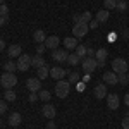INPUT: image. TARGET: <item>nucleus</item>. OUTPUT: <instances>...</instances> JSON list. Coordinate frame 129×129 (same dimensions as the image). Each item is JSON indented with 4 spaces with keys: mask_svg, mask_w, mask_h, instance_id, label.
<instances>
[{
    "mask_svg": "<svg viewBox=\"0 0 129 129\" xmlns=\"http://www.w3.org/2000/svg\"><path fill=\"white\" fill-rule=\"evenodd\" d=\"M95 52H96V50L88 48V52H86V57H93V59H95Z\"/></svg>",
    "mask_w": 129,
    "mask_h": 129,
    "instance_id": "40",
    "label": "nucleus"
},
{
    "mask_svg": "<svg viewBox=\"0 0 129 129\" xmlns=\"http://www.w3.org/2000/svg\"><path fill=\"white\" fill-rule=\"evenodd\" d=\"M67 57H69V53H67V50L66 48H55L52 50V59L55 60V62H67Z\"/></svg>",
    "mask_w": 129,
    "mask_h": 129,
    "instance_id": "7",
    "label": "nucleus"
},
{
    "mask_svg": "<svg viewBox=\"0 0 129 129\" xmlns=\"http://www.w3.org/2000/svg\"><path fill=\"white\" fill-rule=\"evenodd\" d=\"M69 91H71V83L69 81H64V79L57 81V84H55V95H57L59 98H66V96L69 95Z\"/></svg>",
    "mask_w": 129,
    "mask_h": 129,
    "instance_id": "3",
    "label": "nucleus"
},
{
    "mask_svg": "<svg viewBox=\"0 0 129 129\" xmlns=\"http://www.w3.org/2000/svg\"><path fill=\"white\" fill-rule=\"evenodd\" d=\"M112 71H114L115 74H127V71H129V64H127V62H126L124 59L117 57V59L112 60Z\"/></svg>",
    "mask_w": 129,
    "mask_h": 129,
    "instance_id": "2",
    "label": "nucleus"
},
{
    "mask_svg": "<svg viewBox=\"0 0 129 129\" xmlns=\"http://www.w3.org/2000/svg\"><path fill=\"white\" fill-rule=\"evenodd\" d=\"M21 122H22V117H21L19 112H12V114L9 115V124L12 126V127H17Z\"/></svg>",
    "mask_w": 129,
    "mask_h": 129,
    "instance_id": "17",
    "label": "nucleus"
},
{
    "mask_svg": "<svg viewBox=\"0 0 129 129\" xmlns=\"http://www.w3.org/2000/svg\"><path fill=\"white\" fill-rule=\"evenodd\" d=\"M16 100V91L14 89H5V102H14Z\"/></svg>",
    "mask_w": 129,
    "mask_h": 129,
    "instance_id": "29",
    "label": "nucleus"
},
{
    "mask_svg": "<svg viewBox=\"0 0 129 129\" xmlns=\"http://www.w3.org/2000/svg\"><path fill=\"white\" fill-rule=\"evenodd\" d=\"M127 72H129V71H127ZM127 78H129V74H127Z\"/></svg>",
    "mask_w": 129,
    "mask_h": 129,
    "instance_id": "50",
    "label": "nucleus"
},
{
    "mask_svg": "<svg viewBox=\"0 0 129 129\" xmlns=\"http://www.w3.org/2000/svg\"><path fill=\"white\" fill-rule=\"evenodd\" d=\"M21 52H22V48H21V45H17V43L10 45L9 48H7V53H9V57H10V59H19L21 55H22Z\"/></svg>",
    "mask_w": 129,
    "mask_h": 129,
    "instance_id": "14",
    "label": "nucleus"
},
{
    "mask_svg": "<svg viewBox=\"0 0 129 129\" xmlns=\"http://www.w3.org/2000/svg\"><path fill=\"white\" fill-rule=\"evenodd\" d=\"M38 96H40V100H43V102H48L50 100V91H47V89H41L40 93H38Z\"/></svg>",
    "mask_w": 129,
    "mask_h": 129,
    "instance_id": "30",
    "label": "nucleus"
},
{
    "mask_svg": "<svg viewBox=\"0 0 129 129\" xmlns=\"http://www.w3.org/2000/svg\"><path fill=\"white\" fill-rule=\"evenodd\" d=\"M78 89L83 91V89H84V83H78Z\"/></svg>",
    "mask_w": 129,
    "mask_h": 129,
    "instance_id": "46",
    "label": "nucleus"
},
{
    "mask_svg": "<svg viewBox=\"0 0 129 129\" xmlns=\"http://www.w3.org/2000/svg\"><path fill=\"white\" fill-rule=\"evenodd\" d=\"M117 10H120V12H124V10H127V4H126V0H117V7H115Z\"/></svg>",
    "mask_w": 129,
    "mask_h": 129,
    "instance_id": "31",
    "label": "nucleus"
},
{
    "mask_svg": "<svg viewBox=\"0 0 129 129\" xmlns=\"http://www.w3.org/2000/svg\"><path fill=\"white\" fill-rule=\"evenodd\" d=\"M26 88L29 89L31 93L40 91L41 89V79H38V78H28L26 79Z\"/></svg>",
    "mask_w": 129,
    "mask_h": 129,
    "instance_id": "9",
    "label": "nucleus"
},
{
    "mask_svg": "<svg viewBox=\"0 0 129 129\" xmlns=\"http://www.w3.org/2000/svg\"><path fill=\"white\" fill-rule=\"evenodd\" d=\"M31 64H33V67H36V69H40L43 66H47V62L43 59V55H35L33 59H31Z\"/></svg>",
    "mask_w": 129,
    "mask_h": 129,
    "instance_id": "18",
    "label": "nucleus"
},
{
    "mask_svg": "<svg viewBox=\"0 0 129 129\" xmlns=\"http://www.w3.org/2000/svg\"><path fill=\"white\" fill-rule=\"evenodd\" d=\"M79 21H81V14H72V22L74 24H78Z\"/></svg>",
    "mask_w": 129,
    "mask_h": 129,
    "instance_id": "39",
    "label": "nucleus"
},
{
    "mask_svg": "<svg viewBox=\"0 0 129 129\" xmlns=\"http://www.w3.org/2000/svg\"><path fill=\"white\" fill-rule=\"evenodd\" d=\"M45 50H47L45 43H38V47H36V55H43V53H45Z\"/></svg>",
    "mask_w": 129,
    "mask_h": 129,
    "instance_id": "33",
    "label": "nucleus"
},
{
    "mask_svg": "<svg viewBox=\"0 0 129 129\" xmlns=\"http://www.w3.org/2000/svg\"><path fill=\"white\" fill-rule=\"evenodd\" d=\"M7 14H9V7H7L5 4H2V5H0V16H2V17H7Z\"/></svg>",
    "mask_w": 129,
    "mask_h": 129,
    "instance_id": "32",
    "label": "nucleus"
},
{
    "mask_svg": "<svg viewBox=\"0 0 129 129\" xmlns=\"http://www.w3.org/2000/svg\"><path fill=\"white\" fill-rule=\"evenodd\" d=\"M66 69L64 67H60V66H55V67H52L50 69V76L53 78V79H57V81H60V79H64L66 78Z\"/></svg>",
    "mask_w": 129,
    "mask_h": 129,
    "instance_id": "10",
    "label": "nucleus"
},
{
    "mask_svg": "<svg viewBox=\"0 0 129 129\" xmlns=\"http://www.w3.org/2000/svg\"><path fill=\"white\" fill-rule=\"evenodd\" d=\"M79 62H81V59L76 55V53H74V52H72V53H69V57H67V64H69V66H78Z\"/></svg>",
    "mask_w": 129,
    "mask_h": 129,
    "instance_id": "25",
    "label": "nucleus"
},
{
    "mask_svg": "<svg viewBox=\"0 0 129 129\" xmlns=\"http://www.w3.org/2000/svg\"><path fill=\"white\" fill-rule=\"evenodd\" d=\"M5 110H7V102H5V100H0V115H2Z\"/></svg>",
    "mask_w": 129,
    "mask_h": 129,
    "instance_id": "35",
    "label": "nucleus"
},
{
    "mask_svg": "<svg viewBox=\"0 0 129 129\" xmlns=\"http://www.w3.org/2000/svg\"><path fill=\"white\" fill-rule=\"evenodd\" d=\"M48 76H50V69L47 67V66L40 67V69H38V72H36V78H38V79H47Z\"/></svg>",
    "mask_w": 129,
    "mask_h": 129,
    "instance_id": "22",
    "label": "nucleus"
},
{
    "mask_svg": "<svg viewBox=\"0 0 129 129\" xmlns=\"http://www.w3.org/2000/svg\"><path fill=\"white\" fill-rule=\"evenodd\" d=\"M28 98H29V102L33 103V102H36L40 96H38V93H29V96H28Z\"/></svg>",
    "mask_w": 129,
    "mask_h": 129,
    "instance_id": "38",
    "label": "nucleus"
},
{
    "mask_svg": "<svg viewBox=\"0 0 129 129\" xmlns=\"http://www.w3.org/2000/svg\"><path fill=\"white\" fill-rule=\"evenodd\" d=\"M79 43H78V38L76 36H67V38H64V47L66 50H76Z\"/></svg>",
    "mask_w": 129,
    "mask_h": 129,
    "instance_id": "16",
    "label": "nucleus"
},
{
    "mask_svg": "<svg viewBox=\"0 0 129 129\" xmlns=\"http://www.w3.org/2000/svg\"><path fill=\"white\" fill-rule=\"evenodd\" d=\"M127 10H129V9H127Z\"/></svg>",
    "mask_w": 129,
    "mask_h": 129,
    "instance_id": "51",
    "label": "nucleus"
},
{
    "mask_svg": "<svg viewBox=\"0 0 129 129\" xmlns=\"http://www.w3.org/2000/svg\"><path fill=\"white\" fill-rule=\"evenodd\" d=\"M4 71H5V72H16V71H17V64L12 62V60H9V62L4 64Z\"/></svg>",
    "mask_w": 129,
    "mask_h": 129,
    "instance_id": "24",
    "label": "nucleus"
},
{
    "mask_svg": "<svg viewBox=\"0 0 129 129\" xmlns=\"http://www.w3.org/2000/svg\"><path fill=\"white\" fill-rule=\"evenodd\" d=\"M109 17H110V12L107 9H102V10H98V12H96V17H95V19L98 21V22H105Z\"/></svg>",
    "mask_w": 129,
    "mask_h": 129,
    "instance_id": "21",
    "label": "nucleus"
},
{
    "mask_svg": "<svg viewBox=\"0 0 129 129\" xmlns=\"http://www.w3.org/2000/svg\"><path fill=\"white\" fill-rule=\"evenodd\" d=\"M98 24H100V22H98L96 19H91L88 26H89V29H96V28H98Z\"/></svg>",
    "mask_w": 129,
    "mask_h": 129,
    "instance_id": "36",
    "label": "nucleus"
},
{
    "mask_svg": "<svg viewBox=\"0 0 129 129\" xmlns=\"http://www.w3.org/2000/svg\"><path fill=\"white\" fill-rule=\"evenodd\" d=\"M79 72H76V71H72V72H71L69 74V83L71 84H76V83H79Z\"/></svg>",
    "mask_w": 129,
    "mask_h": 129,
    "instance_id": "27",
    "label": "nucleus"
},
{
    "mask_svg": "<svg viewBox=\"0 0 129 129\" xmlns=\"http://www.w3.org/2000/svg\"><path fill=\"white\" fill-rule=\"evenodd\" d=\"M41 114H43L45 119L52 120L55 115H57V109H55V105H52V103H45V105L41 107Z\"/></svg>",
    "mask_w": 129,
    "mask_h": 129,
    "instance_id": "8",
    "label": "nucleus"
},
{
    "mask_svg": "<svg viewBox=\"0 0 129 129\" xmlns=\"http://www.w3.org/2000/svg\"><path fill=\"white\" fill-rule=\"evenodd\" d=\"M119 83H120V84H129L127 74H119Z\"/></svg>",
    "mask_w": 129,
    "mask_h": 129,
    "instance_id": "34",
    "label": "nucleus"
},
{
    "mask_svg": "<svg viewBox=\"0 0 129 129\" xmlns=\"http://www.w3.org/2000/svg\"><path fill=\"white\" fill-rule=\"evenodd\" d=\"M5 22H7V17H2V16H0V28H2Z\"/></svg>",
    "mask_w": 129,
    "mask_h": 129,
    "instance_id": "44",
    "label": "nucleus"
},
{
    "mask_svg": "<svg viewBox=\"0 0 129 129\" xmlns=\"http://www.w3.org/2000/svg\"><path fill=\"white\" fill-rule=\"evenodd\" d=\"M0 84H2V88H5V89H12L16 84H17L16 74H14V72H5V71H4V74L0 76Z\"/></svg>",
    "mask_w": 129,
    "mask_h": 129,
    "instance_id": "1",
    "label": "nucleus"
},
{
    "mask_svg": "<svg viewBox=\"0 0 129 129\" xmlns=\"http://www.w3.org/2000/svg\"><path fill=\"white\" fill-rule=\"evenodd\" d=\"M55 127H57V126H55L53 120H48V122H47V129H55Z\"/></svg>",
    "mask_w": 129,
    "mask_h": 129,
    "instance_id": "41",
    "label": "nucleus"
},
{
    "mask_svg": "<svg viewBox=\"0 0 129 129\" xmlns=\"http://www.w3.org/2000/svg\"><path fill=\"white\" fill-rule=\"evenodd\" d=\"M0 126H2V119H0Z\"/></svg>",
    "mask_w": 129,
    "mask_h": 129,
    "instance_id": "49",
    "label": "nucleus"
},
{
    "mask_svg": "<svg viewBox=\"0 0 129 129\" xmlns=\"http://www.w3.org/2000/svg\"><path fill=\"white\" fill-rule=\"evenodd\" d=\"M89 21H91V12H89V10H84V12L81 14V21L79 22H83V24H89Z\"/></svg>",
    "mask_w": 129,
    "mask_h": 129,
    "instance_id": "26",
    "label": "nucleus"
},
{
    "mask_svg": "<svg viewBox=\"0 0 129 129\" xmlns=\"http://www.w3.org/2000/svg\"><path fill=\"white\" fill-rule=\"evenodd\" d=\"M103 83L105 84H117L119 83V74H115L114 71H109L103 74Z\"/></svg>",
    "mask_w": 129,
    "mask_h": 129,
    "instance_id": "12",
    "label": "nucleus"
},
{
    "mask_svg": "<svg viewBox=\"0 0 129 129\" xmlns=\"http://www.w3.org/2000/svg\"><path fill=\"white\" fill-rule=\"evenodd\" d=\"M124 36H126V38H129V29H124Z\"/></svg>",
    "mask_w": 129,
    "mask_h": 129,
    "instance_id": "47",
    "label": "nucleus"
},
{
    "mask_svg": "<svg viewBox=\"0 0 129 129\" xmlns=\"http://www.w3.org/2000/svg\"><path fill=\"white\" fill-rule=\"evenodd\" d=\"M33 40L36 41V43H45V40H47L45 31H43V29H36L35 33H33Z\"/></svg>",
    "mask_w": 129,
    "mask_h": 129,
    "instance_id": "20",
    "label": "nucleus"
},
{
    "mask_svg": "<svg viewBox=\"0 0 129 129\" xmlns=\"http://www.w3.org/2000/svg\"><path fill=\"white\" fill-rule=\"evenodd\" d=\"M107 107H109L110 110H117L119 109V96H117L115 93L107 95Z\"/></svg>",
    "mask_w": 129,
    "mask_h": 129,
    "instance_id": "13",
    "label": "nucleus"
},
{
    "mask_svg": "<svg viewBox=\"0 0 129 129\" xmlns=\"http://www.w3.org/2000/svg\"><path fill=\"white\" fill-rule=\"evenodd\" d=\"M4 50H5V41L0 38V52H4Z\"/></svg>",
    "mask_w": 129,
    "mask_h": 129,
    "instance_id": "43",
    "label": "nucleus"
},
{
    "mask_svg": "<svg viewBox=\"0 0 129 129\" xmlns=\"http://www.w3.org/2000/svg\"><path fill=\"white\" fill-rule=\"evenodd\" d=\"M81 67L84 71V74H91L93 71H96V67H98V60L93 59V57H86V59L81 60Z\"/></svg>",
    "mask_w": 129,
    "mask_h": 129,
    "instance_id": "4",
    "label": "nucleus"
},
{
    "mask_svg": "<svg viewBox=\"0 0 129 129\" xmlns=\"http://www.w3.org/2000/svg\"><path fill=\"white\" fill-rule=\"evenodd\" d=\"M86 52H88V48H86L84 45H78V47H76V50H74V53H76L81 60L86 59Z\"/></svg>",
    "mask_w": 129,
    "mask_h": 129,
    "instance_id": "23",
    "label": "nucleus"
},
{
    "mask_svg": "<svg viewBox=\"0 0 129 129\" xmlns=\"http://www.w3.org/2000/svg\"><path fill=\"white\" fill-rule=\"evenodd\" d=\"M89 31V26L88 24H83V22H78V24H74L72 26V36H76V38H83V36H86Z\"/></svg>",
    "mask_w": 129,
    "mask_h": 129,
    "instance_id": "6",
    "label": "nucleus"
},
{
    "mask_svg": "<svg viewBox=\"0 0 129 129\" xmlns=\"http://www.w3.org/2000/svg\"><path fill=\"white\" fill-rule=\"evenodd\" d=\"M81 81H83L84 84H88L89 81H91V78H89V74H84V76H83V79H81Z\"/></svg>",
    "mask_w": 129,
    "mask_h": 129,
    "instance_id": "42",
    "label": "nucleus"
},
{
    "mask_svg": "<svg viewBox=\"0 0 129 129\" xmlns=\"http://www.w3.org/2000/svg\"><path fill=\"white\" fill-rule=\"evenodd\" d=\"M105 96H107V84L105 83H100V84L95 86V98L102 100V98H105Z\"/></svg>",
    "mask_w": 129,
    "mask_h": 129,
    "instance_id": "15",
    "label": "nucleus"
},
{
    "mask_svg": "<svg viewBox=\"0 0 129 129\" xmlns=\"http://www.w3.org/2000/svg\"><path fill=\"white\" fill-rule=\"evenodd\" d=\"M103 7L107 10L115 9V7H117V0H105V2H103Z\"/></svg>",
    "mask_w": 129,
    "mask_h": 129,
    "instance_id": "28",
    "label": "nucleus"
},
{
    "mask_svg": "<svg viewBox=\"0 0 129 129\" xmlns=\"http://www.w3.org/2000/svg\"><path fill=\"white\" fill-rule=\"evenodd\" d=\"M2 4H4V0H0V5H2Z\"/></svg>",
    "mask_w": 129,
    "mask_h": 129,
    "instance_id": "48",
    "label": "nucleus"
},
{
    "mask_svg": "<svg viewBox=\"0 0 129 129\" xmlns=\"http://www.w3.org/2000/svg\"><path fill=\"white\" fill-rule=\"evenodd\" d=\"M124 103L129 107V93H126V96H124Z\"/></svg>",
    "mask_w": 129,
    "mask_h": 129,
    "instance_id": "45",
    "label": "nucleus"
},
{
    "mask_svg": "<svg viewBox=\"0 0 129 129\" xmlns=\"http://www.w3.org/2000/svg\"><path fill=\"white\" fill-rule=\"evenodd\" d=\"M31 59H33V57H29L28 53H22L19 59H17V62H16V64H17V71H21V72H26L29 67H33Z\"/></svg>",
    "mask_w": 129,
    "mask_h": 129,
    "instance_id": "5",
    "label": "nucleus"
},
{
    "mask_svg": "<svg viewBox=\"0 0 129 129\" xmlns=\"http://www.w3.org/2000/svg\"><path fill=\"white\" fill-rule=\"evenodd\" d=\"M60 45V38L59 36H55V35H52V36H47V40H45V47L48 50H55L59 48Z\"/></svg>",
    "mask_w": 129,
    "mask_h": 129,
    "instance_id": "11",
    "label": "nucleus"
},
{
    "mask_svg": "<svg viewBox=\"0 0 129 129\" xmlns=\"http://www.w3.org/2000/svg\"><path fill=\"white\" fill-rule=\"evenodd\" d=\"M122 129H129V115H124V119H122Z\"/></svg>",
    "mask_w": 129,
    "mask_h": 129,
    "instance_id": "37",
    "label": "nucleus"
},
{
    "mask_svg": "<svg viewBox=\"0 0 129 129\" xmlns=\"http://www.w3.org/2000/svg\"><path fill=\"white\" fill-rule=\"evenodd\" d=\"M107 57H109V52H107L105 48H100V50H96V52H95V59L98 60V64L105 62V60H107Z\"/></svg>",
    "mask_w": 129,
    "mask_h": 129,
    "instance_id": "19",
    "label": "nucleus"
}]
</instances>
